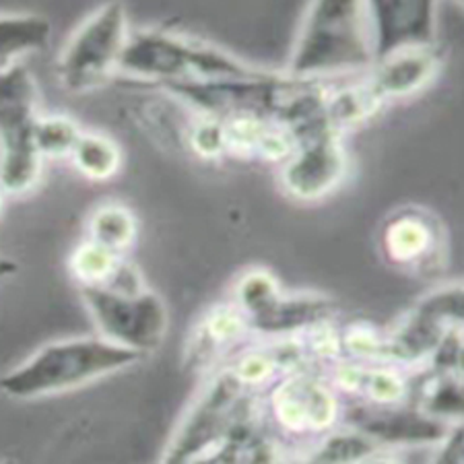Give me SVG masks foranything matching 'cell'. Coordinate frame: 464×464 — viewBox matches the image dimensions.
Wrapping results in <instances>:
<instances>
[{"label": "cell", "instance_id": "obj_1", "mask_svg": "<svg viewBox=\"0 0 464 464\" xmlns=\"http://www.w3.org/2000/svg\"><path fill=\"white\" fill-rule=\"evenodd\" d=\"M373 60L365 0H310L283 72L299 79L345 77L365 72Z\"/></svg>", "mask_w": 464, "mask_h": 464}, {"label": "cell", "instance_id": "obj_2", "mask_svg": "<svg viewBox=\"0 0 464 464\" xmlns=\"http://www.w3.org/2000/svg\"><path fill=\"white\" fill-rule=\"evenodd\" d=\"M266 71L200 37L153 27L130 32L118 66L120 74L161 89L248 79Z\"/></svg>", "mask_w": 464, "mask_h": 464}, {"label": "cell", "instance_id": "obj_3", "mask_svg": "<svg viewBox=\"0 0 464 464\" xmlns=\"http://www.w3.org/2000/svg\"><path fill=\"white\" fill-rule=\"evenodd\" d=\"M143 362L134 351L95 336H71L35 349L25 362L0 376V394L37 401L64 394Z\"/></svg>", "mask_w": 464, "mask_h": 464}, {"label": "cell", "instance_id": "obj_4", "mask_svg": "<svg viewBox=\"0 0 464 464\" xmlns=\"http://www.w3.org/2000/svg\"><path fill=\"white\" fill-rule=\"evenodd\" d=\"M40 92L32 71L14 64L0 72V188L24 197L42 179L44 160L35 147Z\"/></svg>", "mask_w": 464, "mask_h": 464}, {"label": "cell", "instance_id": "obj_5", "mask_svg": "<svg viewBox=\"0 0 464 464\" xmlns=\"http://www.w3.org/2000/svg\"><path fill=\"white\" fill-rule=\"evenodd\" d=\"M252 394L227 365L217 368L179 419L161 464H194L221 450L227 433L250 405Z\"/></svg>", "mask_w": 464, "mask_h": 464}, {"label": "cell", "instance_id": "obj_6", "mask_svg": "<svg viewBox=\"0 0 464 464\" xmlns=\"http://www.w3.org/2000/svg\"><path fill=\"white\" fill-rule=\"evenodd\" d=\"M129 13L110 0L81 24L56 60L58 83L69 93H92L118 74L120 58L130 37Z\"/></svg>", "mask_w": 464, "mask_h": 464}, {"label": "cell", "instance_id": "obj_7", "mask_svg": "<svg viewBox=\"0 0 464 464\" xmlns=\"http://www.w3.org/2000/svg\"><path fill=\"white\" fill-rule=\"evenodd\" d=\"M265 394L266 409L262 413L271 423L276 444L279 438L297 440L305 450L312 441L341 425L345 401L316 368L285 373L275 380Z\"/></svg>", "mask_w": 464, "mask_h": 464}, {"label": "cell", "instance_id": "obj_8", "mask_svg": "<svg viewBox=\"0 0 464 464\" xmlns=\"http://www.w3.org/2000/svg\"><path fill=\"white\" fill-rule=\"evenodd\" d=\"M79 294L102 339L134 351L143 359L166 341L169 312L153 289L122 294L108 287H79Z\"/></svg>", "mask_w": 464, "mask_h": 464}, {"label": "cell", "instance_id": "obj_9", "mask_svg": "<svg viewBox=\"0 0 464 464\" xmlns=\"http://www.w3.org/2000/svg\"><path fill=\"white\" fill-rule=\"evenodd\" d=\"M462 283H446L419 297L402 316L386 328V363L402 370H423L433 351L462 328Z\"/></svg>", "mask_w": 464, "mask_h": 464}, {"label": "cell", "instance_id": "obj_10", "mask_svg": "<svg viewBox=\"0 0 464 464\" xmlns=\"http://www.w3.org/2000/svg\"><path fill=\"white\" fill-rule=\"evenodd\" d=\"M341 425L363 433L380 450L392 452L407 448H436L448 433L459 428L428 415L411 401L399 405L347 401L343 405Z\"/></svg>", "mask_w": 464, "mask_h": 464}, {"label": "cell", "instance_id": "obj_11", "mask_svg": "<svg viewBox=\"0 0 464 464\" xmlns=\"http://www.w3.org/2000/svg\"><path fill=\"white\" fill-rule=\"evenodd\" d=\"M347 169L345 137L328 130L297 140L294 151L281 163L279 184L297 203H318L345 182Z\"/></svg>", "mask_w": 464, "mask_h": 464}, {"label": "cell", "instance_id": "obj_12", "mask_svg": "<svg viewBox=\"0 0 464 464\" xmlns=\"http://www.w3.org/2000/svg\"><path fill=\"white\" fill-rule=\"evenodd\" d=\"M380 252L407 273H433L446 262V229L428 208L402 207L380 227Z\"/></svg>", "mask_w": 464, "mask_h": 464}, {"label": "cell", "instance_id": "obj_13", "mask_svg": "<svg viewBox=\"0 0 464 464\" xmlns=\"http://www.w3.org/2000/svg\"><path fill=\"white\" fill-rule=\"evenodd\" d=\"M376 58L407 46L436 44L438 0H365Z\"/></svg>", "mask_w": 464, "mask_h": 464}, {"label": "cell", "instance_id": "obj_14", "mask_svg": "<svg viewBox=\"0 0 464 464\" xmlns=\"http://www.w3.org/2000/svg\"><path fill=\"white\" fill-rule=\"evenodd\" d=\"M441 69V56L436 44L407 46L378 56L365 71L373 93L388 106L392 102L409 100L428 89Z\"/></svg>", "mask_w": 464, "mask_h": 464}, {"label": "cell", "instance_id": "obj_15", "mask_svg": "<svg viewBox=\"0 0 464 464\" xmlns=\"http://www.w3.org/2000/svg\"><path fill=\"white\" fill-rule=\"evenodd\" d=\"M334 299L320 294H285L281 291L271 305L246 320L252 339L275 341L302 336L310 328L339 320Z\"/></svg>", "mask_w": 464, "mask_h": 464}, {"label": "cell", "instance_id": "obj_16", "mask_svg": "<svg viewBox=\"0 0 464 464\" xmlns=\"http://www.w3.org/2000/svg\"><path fill=\"white\" fill-rule=\"evenodd\" d=\"M252 339L248 324L234 304H217L194 324L186 345V363L192 368H215L217 359L226 357ZM231 357V355H229Z\"/></svg>", "mask_w": 464, "mask_h": 464}, {"label": "cell", "instance_id": "obj_17", "mask_svg": "<svg viewBox=\"0 0 464 464\" xmlns=\"http://www.w3.org/2000/svg\"><path fill=\"white\" fill-rule=\"evenodd\" d=\"M221 124L226 132L227 155L281 166L295 147L289 130L273 118L237 116L223 120Z\"/></svg>", "mask_w": 464, "mask_h": 464}, {"label": "cell", "instance_id": "obj_18", "mask_svg": "<svg viewBox=\"0 0 464 464\" xmlns=\"http://www.w3.org/2000/svg\"><path fill=\"white\" fill-rule=\"evenodd\" d=\"M52 40V24L35 13H0V72L37 54Z\"/></svg>", "mask_w": 464, "mask_h": 464}, {"label": "cell", "instance_id": "obj_19", "mask_svg": "<svg viewBox=\"0 0 464 464\" xmlns=\"http://www.w3.org/2000/svg\"><path fill=\"white\" fill-rule=\"evenodd\" d=\"M411 402L450 425H462V373L421 370V380L411 378Z\"/></svg>", "mask_w": 464, "mask_h": 464}, {"label": "cell", "instance_id": "obj_20", "mask_svg": "<svg viewBox=\"0 0 464 464\" xmlns=\"http://www.w3.org/2000/svg\"><path fill=\"white\" fill-rule=\"evenodd\" d=\"M139 237V221L122 203H103L87 219V239L120 256H126Z\"/></svg>", "mask_w": 464, "mask_h": 464}, {"label": "cell", "instance_id": "obj_21", "mask_svg": "<svg viewBox=\"0 0 464 464\" xmlns=\"http://www.w3.org/2000/svg\"><path fill=\"white\" fill-rule=\"evenodd\" d=\"M380 448L370 438L347 425L331 430L305 448L299 459L310 464H359Z\"/></svg>", "mask_w": 464, "mask_h": 464}, {"label": "cell", "instance_id": "obj_22", "mask_svg": "<svg viewBox=\"0 0 464 464\" xmlns=\"http://www.w3.org/2000/svg\"><path fill=\"white\" fill-rule=\"evenodd\" d=\"M69 160L81 176L92 182H108L122 168V151L114 139L83 130Z\"/></svg>", "mask_w": 464, "mask_h": 464}, {"label": "cell", "instance_id": "obj_23", "mask_svg": "<svg viewBox=\"0 0 464 464\" xmlns=\"http://www.w3.org/2000/svg\"><path fill=\"white\" fill-rule=\"evenodd\" d=\"M411 378L413 373L392 363L365 365L362 391L357 401L372 405H399L411 401Z\"/></svg>", "mask_w": 464, "mask_h": 464}, {"label": "cell", "instance_id": "obj_24", "mask_svg": "<svg viewBox=\"0 0 464 464\" xmlns=\"http://www.w3.org/2000/svg\"><path fill=\"white\" fill-rule=\"evenodd\" d=\"M122 258L124 256L102 248L92 239H85L69 256V273L79 287H103Z\"/></svg>", "mask_w": 464, "mask_h": 464}, {"label": "cell", "instance_id": "obj_25", "mask_svg": "<svg viewBox=\"0 0 464 464\" xmlns=\"http://www.w3.org/2000/svg\"><path fill=\"white\" fill-rule=\"evenodd\" d=\"M281 291V283L271 271H266V268H248L236 281L229 302L242 312L246 320H250L265 310L266 305H271Z\"/></svg>", "mask_w": 464, "mask_h": 464}, {"label": "cell", "instance_id": "obj_26", "mask_svg": "<svg viewBox=\"0 0 464 464\" xmlns=\"http://www.w3.org/2000/svg\"><path fill=\"white\" fill-rule=\"evenodd\" d=\"M83 129L66 114H40L35 122V147L44 161L71 157Z\"/></svg>", "mask_w": 464, "mask_h": 464}, {"label": "cell", "instance_id": "obj_27", "mask_svg": "<svg viewBox=\"0 0 464 464\" xmlns=\"http://www.w3.org/2000/svg\"><path fill=\"white\" fill-rule=\"evenodd\" d=\"M343 357L363 365L386 363V331L370 322H349L341 326Z\"/></svg>", "mask_w": 464, "mask_h": 464}, {"label": "cell", "instance_id": "obj_28", "mask_svg": "<svg viewBox=\"0 0 464 464\" xmlns=\"http://www.w3.org/2000/svg\"><path fill=\"white\" fill-rule=\"evenodd\" d=\"M184 147L203 161H213L226 157L227 145L221 120L194 114V120L184 130Z\"/></svg>", "mask_w": 464, "mask_h": 464}, {"label": "cell", "instance_id": "obj_29", "mask_svg": "<svg viewBox=\"0 0 464 464\" xmlns=\"http://www.w3.org/2000/svg\"><path fill=\"white\" fill-rule=\"evenodd\" d=\"M430 464H464V431L462 425L454 428L448 436L431 448Z\"/></svg>", "mask_w": 464, "mask_h": 464}, {"label": "cell", "instance_id": "obj_30", "mask_svg": "<svg viewBox=\"0 0 464 464\" xmlns=\"http://www.w3.org/2000/svg\"><path fill=\"white\" fill-rule=\"evenodd\" d=\"M359 464H405V462H402L399 452H392V450H378V452L370 454L368 459L362 460Z\"/></svg>", "mask_w": 464, "mask_h": 464}, {"label": "cell", "instance_id": "obj_31", "mask_svg": "<svg viewBox=\"0 0 464 464\" xmlns=\"http://www.w3.org/2000/svg\"><path fill=\"white\" fill-rule=\"evenodd\" d=\"M276 464H310V462H305L304 459H299V456H287V454H283L281 459H279V462Z\"/></svg>", "mask_w": 464, "mask_h": 464}, {"label": "cell", "instance_id": "obj_32", "mask_svg": "<svg viewBox=\"0 0 464 464\" xmlns=\"http://www.w3.org/2000/svg\"><path fill=\"white\" fill-rule=\"evenodd\" d=\"M11 271H13V265H9V262H6V260H3V258H0V276L9 275Z\"/></svg>", "mask_w": 464, "mask_h": 464}, {"label": "cell", "instance_id": "obj_33", "mask_svg": "<svg viewBox=\"0 0 464 464\" xmlns=\"http://www.w3.org/2000/svg\"><path fill=\"white\" fill-rule=\"evenodd\" d=\"M5 198H6V194H5V190L0 188V213H3V207H5Z\"/></svg>", "mask_w": 464, "mask_h": 464}, {"label": "cell", "instance_id": "obj_34", "mask_svg": "<svg viewBox=\"0 0 464 464\" xmlns=\"http://www.w3.org/2000/svg\"><path fill=\"white\" fill-rule=\"evenodd\" d=\"M0 464H14V462H13V460H3Z\"/></svg>", "mask_w": 464, "mask_h": 464}, {"label": "cell", "instance_id": "obj_35", "mask_svg": "<svg viewBox=\"0 0 464 464\" xmlns=\"http://www.w3.org/2000/svg\"><path fill=\"white\" fill-rule=\"evenodd\" d=\"M460 3H462V0H460Z\"/></svg>", "mask_w": 464, "mask_h": 464}]
</instances>
